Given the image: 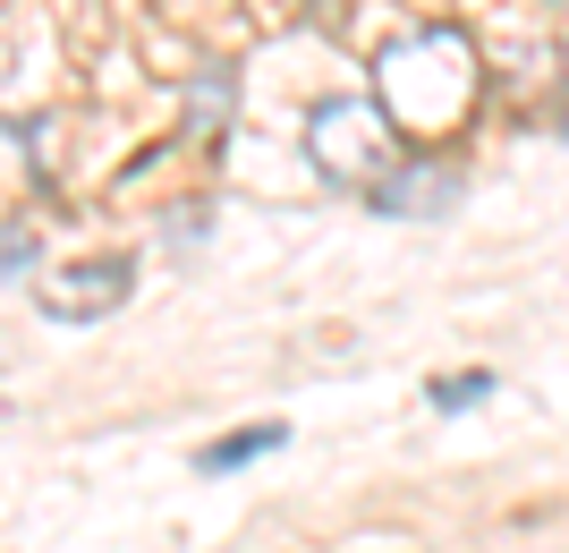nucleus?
<instances>
[{"instance_id": "obj_1", "label": "nucleus", "mask_w": 569, "mask_h": 553, "mask_svg": "<svg viewBox=\"0 0 569 553\" xmlns=\"http://www.w3.org/2000/svg\"><path fill=\"white\" fill-rule=\"evenodd\" d=\"M375 102L391 111L408 145H442L476 120L485 102V51H476L468 26L433 18V26H408L375 51Z\"/></svg>"}, {"instance_id": "obj_2", "label": "nucleus", "mask_w": 569, "mask_h": 553, "mask_svg": "<svg viewBox=\"0 0 569 553\" xmlns=\"http://www.w3.org/2000/svg\"><path fill=\"white\" fill-rule=\"evenodd\" d=\"M408 154V137L391 128V111H382L375 95H323L307 111V162L315 179H332L340 196H375L382 170Z\"/></svg>"}, {"instance_id": "obj_3", "label": "nucleus", "mask_w": 569, "mask_h": 553, "mask_svg": "<svg viewBox=\"0 0 569 553\" xmlns=\"http://www.w3.org/2000/svg\"><path fill=\"white\" fill-rule=\"evenodd\" d=\"M375 214H391V221H442L451 205H468V170L442 154V145H408L400 162L382 170V188L366 196Z\"/></svg>"}, {"instance_id": "obj_4", "label": "nucleus", "mask_w": 569, "mask_h": 553, "mask_svg": "<svg viewBox=\"0 0 569 553\" xmlns=\"http://www.w3.org/2000/svg\"><path fill=\"white\" fill-rule=\"evenodd\" d=\"M128 289H137V265L128 256H94V265H69L51 282H34V307L51 324H102V315L128 307Z\"/></svg>"}, {"instance_id": "obj_5", "label": "nucleus", "mask_w": 569, "mask_h": 553, "mask_svg": "<svg viewBox=\"0 0 569 553\" xmlns=\"http://www.w3.org/2000/svg\"><path fill=\"white\" fill-rule=\"evenodd\" d=\"M179 111H188V145H221L238 120V69L230 60H196V77L179 86Z\"/></svg>"}, {"instance_id": "obj_6", "label": "nucleus", "mask_w": 569, "mask_h": 553, "mask_svg": "<svg viewBox=\"0 0 569 553\" xmlns=\"http://www.w3.org/2000/svg\"><path fill=\"white\" fill-rule=\"evenodd\" d=\"M281 443H289V426H281V417H263V426H230L221 443H204V452H196V477H238V468L272 460Z\"/></svg>"}, {"instance_id": "obj_7", "label": "nucleus", "mask_w": 569, "mask_h": 553, "mask_svg": "<svg viewBox=\"0 0 569 553\" xmlns=\"http://www.w3.org/2000/svg\"><path fill=\"white\" fill-rule=\"evenodd\" d=\"M476 401H493V366H468V375H433V384H426V409H442V417L476 409Z\"/></svg>"}, {"instance_id": "obj_8", "label": "nucleus", "mask_w": 569, "mask_h": 553, "mask_svg": "<svg viewBox=\"0 0 569 553\" xmlns=\"http://www.w3.org/2000/svg\"><path fill=\"white\" fill-rule=\"evenodd\" d=\"M34 256H43V239H34L26 221H0V282H18V273H34Z\"/></svg>"}, {"instance_id": "obj_9", "label": "nucleus", "mask_w": 569, "mask_h": 553, "mask_svg": "<svg viewBox=\"0 0 569 553\" xmlns=\"http://www.w3.org/2000/svg\"><path fill=\"white\" fill-rule=\"evenodd\" d=\"M561 137H569V111H561Z\"/></svg>"}]
</instances>
